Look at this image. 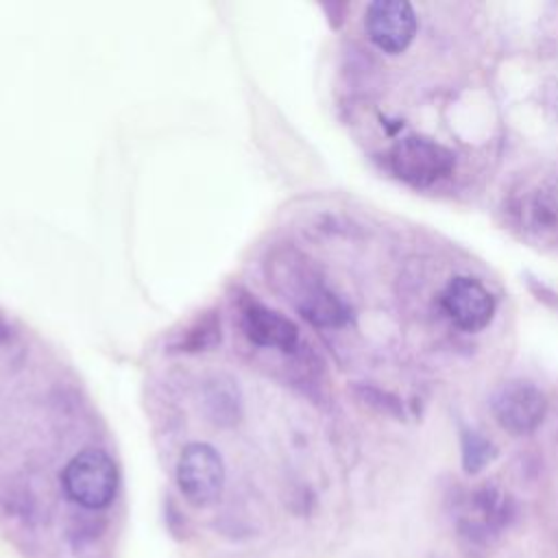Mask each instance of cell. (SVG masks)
Segmentation results:
<instances>
[{
  "instance_id": "obj_1",
  "label": "cell",
  "mask_w": 558,
  "mask_h": 558,
  "mask_svg": "<svg viewBox=\"0 0 558 558\" xmlns=\"http://www.w3.org/2000/svg\"><path fill=\"white\" fill-rule=\"evenodd\" d=\"M63 488L72 501L98 510L111 504L118 488V469L100 449H87L74 456L63 471Z\"/></svg>"
},
{
  "instance_id": "obj_2",
  "label": "cell",
  "mask_w": 558,
  "mask_h": 558,
  "mask_svg": "<svg viewBox=\"0 0 558 558\" xmlns=\"http://www.w3.org/2000/svg\"><path fill=\"white\" fill-rule=\"evenodd\" d=\"M388 161L392 172L414 187H427L445 179L456 163L449 148L421 135H410L397 142Z\"/></svg>"
},
{
  "instance_id": "obj_3",
  "label": "cell",
  "mask_w": 558,
  "mask_h": 558,
  "mask_svg": "<svg viewBox=\"0 0 558 558\" xmlns=\"http://www.w3.org/2000/svg\"><path fill=\"white\" fill-rule=\"evenodd\" d=\"M177 482L190 504L209 506L225 484L222 458L207 442H190L179 456Z\"/></svg>"
},
{
  "instance_id": "obj_4",
  "label": "cell",
  "mask_w": 558,
  "mask_h": 558,
  "mask_svg": "<svg viewBox=\"0 0 558 558\" xmlns=\"http://www.w3.org/2000/svg\"><path fill=\"white\" fill-rule=\"evenodd\" d=\"M238 325L242 333L257 347L294 351L299 344V327L281 312L244 294L238 299Z\"/></svg>"
},
{
  "instance_id": "obj_5",
  "label": "cell",
  "mask_w": 558,
  "mask_h": 558,
  "mask_svg": "<svg viewBox=\"0 0 558 558\" xmlns=\"http://www.w3.org/2000/svg\"><path fill=\"white\" fill-rule=\"evenodd\" d=\"M493 412L499 425L512 434H530L534 432L547 410L545 395L530 381L514 379L499 386L493 395Z\"/></svg>"
},
{
  "instance_id": "obj_6",
  "label": "cell",
  "mask_w": 558,
  "mask_h": 558,
  "mask_svg": "<svg viewBox=\"0 0 558 558\" xmlns=\"http://www.w3.org/2000/svg\"><path fill=\"white\" fill-rule=\"evenodd\" d=\"M366 33L377 48L397 54L412 41L416 33V15L403 0L373 2L366 11Z\"/></svg>"
},
{
  "instance_id": "obj_7",
  "label": "cell",
  "mask_w": 558,
  "mask_h": 558,
  "mask_svg": "<svg viewBox=\"0 0 558 558\" xmlns=\"http://www.w3.org/2000/svg\"><path fill=\"white\" fill-rule=\"evenodd\" d=\"M442 305L453 323L466 331L484 329L495 312L493 294L471 277H456L442 292Z\"/></svg>"
},
{
  "instance_id": "obj_8",
  "label": "cell",
  "mask_w": 558,
  "mask_h": 558,
  "mask_svg": "<svg viewBox=\"0 0 558 558\" xmlns=\"http://www.w3.org/2000/svg\"><path fill=\"white\" fill-rule=\"evenodd\" d=\"M510 517L508 499L495 488H482L471 497V510L464 519V525L471 534H488L499 530Z\"/></svg>"
},
{
  "instance_id": "obj_9",
  "label": "cell",
  "mask_w": 558,
  "mask_h": 558,
  "mask_svg": "<svg viewBox=\"0 0 558 558\" xmlns=\"http://www.w3.org/2000/svg\"><path fill=\"white\" fill-rule=\"evenodd\" d=\"M220 342V316L214 310L198 314L192 323L170 338L168 347L177 353H201L209 351Z\"/></svg>"
},
{
  "instance_id": "obj_10",
  "label": "cell",
  "mask_w": 558,
  "mask_h": 558,
  "mask_svg": "<svg viewBox=\"0 0 558 558\" xmlns=\"http://www.w3.org/2000/svg\"><path fill=\"white\" fill-rule=\"evenodd\" d=\"M203 405L207 416L216 423V425H233L240 416V392L238 386L225 377V375H216L207 381L205 392H203Z\"/></svg>"
},
{
  "instance_id": "obj_11",
  "label": "cell",
  "mask_w": 558,
  "mask_h": 558,
  "mask_svg": "<svg viewBox=\"0 0 558 558\" xmlns=\"http://www.w3.org/2000/svg\"><path fill=\"white\" fill-rule=\"evenodd\" d=\"M495 458V447L490 440L477 432H464L462 436V464L469 473L482 471Z\"/></svg>"
}]
</instances>
